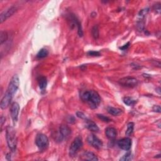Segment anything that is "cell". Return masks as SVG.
I'll return each mask as SVG.
<instances>
[{
	"mask_svg": "<svg viewBox=\"0 0 161 161\" xmlns=\"http://www.w3.org/2000/svg\"><path fill=\"white\" fill-rule=\"evenodd\" d=\"M81 99L86 103L91 109H96L101 103V98L96 91H86L81 94Z\"/></svg>",
	"mask_w": 161,
	"mask_h": 161,
	"instance_id": "1",
	"label": "cell"
},
{
	"mask_svg": "<svg viewBox=\"0 0 161 161\" xmlns=\"http://www.w3.org/2000/svg\"><path fill=\"white\" fill-rule=\"evenodd\" d=\"M6 138L8 147L13 152L17 147V137L16 131L11 126H8L6 128Z\"/></svg>",
	"mask_w": 161,
	"mask_h": 161,
	"instance_id": "2",
	"label": "cell"
},
{
	"mask_svg": "<svg viewBox=\"0 0 161 161\" xmlns=\"http://www.w3.org/2000/svg\"><path fill=\"white\" fill-rule=\"evenodd\" d=\"M83 141L80 137H77L72 142L69 147V156L70 157H74L76 155L77 152L83 147Z\"/></svg>",
	"mask_w": 161,
	"mask_h": 161,
	"instance_id": "3",
	"label": "cell"
},
{
	"mask_svg": "<svg viewBox=\"0 0 161 161\" xmlns=\"http://www.w3.org/2000/svg\"><path fill=\"white\" fill-rule=\"evenodd\" d=\"M35 143L38 148L41 150L46 149L49 146V138L45 135L40 134H38L35 138Z\"/></svg>",
	"mask_w": 161,
	"mask_h": 161,
	"instance_id": "4",
	"label": "cell"
},
{
	"mask_svg": "<svg viewBox=\"0 0 161 161\" xmlns=\"http://www.w3.org/2000/svg\"><path fill=\"white\" fill-rule=\"evenodd\" d=\"M20 85V80H19L18 75L17 74L14 75L11 79L8 85L7 92L10 93L11 95L14 96V94L17 93V91L18 90Z\"/></svg>",
	"mask_w": 161,
	"mask_h": 161,
	"instance_id": "5",
	"label": "cell"
},
{
	"mask_svg": "<svg viewBox=\"0 0 161 161\" xmlns=\"http://www.w3.org/2000/svg\"><path fill=\"white\" fill-rule=\"evenodd\" d=\"M118 83L122 86L127 88H134L137 86L138 82L137 79L135 77H125L120 79Z\"/></svg>",
	"mask_w": 161,
	"mask_h": 161,
	"instance_id": "6",
	"label": "cell"
},
{
	"mask_svg": "<svg viewBox=\"0 0 161 161\" xmlns=\"http://www.w3.org/2000/svg\"><path fill=\"white\" fill-rule=\"evenodd\" d=\"M87 142L90 146L97 149H101L103 146L102 141L94 134H91L88 137Z\"/></svg>",
	"mask_w": 161,
	"mask_h": 161,
	"instance_id": "7",
	"label": "cell"
},
{
	"mask_svg": "<svg viewBox=\"0 0 161 161\" xmlns=\"http://www.w3.org/2000/svg\"><path fill=\"white\" fill-rule=\"evenodd\" d=\"M19 111H20V105H19V104L17 102L13 103L10 108V113L14 125H15L18 121Z\"/></svg>",
	"mask_w": 161,
	"mask_h": 161,
	"instance_id": "8",
	"label": "cell"
},
{
	"mask_svg": "<svg viewBox=\"0 0 161 161\" xmlns=\"http://www.w3.org/2000/svg\"><path fill=\"white\" fill-rule=\"evenodd\" d=\"M17 8L15 6H13L6 9V10L1 13V15H0V23H3V22L7 20L9 17H10L11 16L13 15L17 11Z\"/></svg>",
	"mask_w": 161,
	"mask_h": 161,
	"instance_id": "9",
	"label": "cell"
},
{
	"mask_svg": "<svg viewBox=\"0 0 161 161\" xmlns=\"http://www.w3.org/2000/svg\"><path fill=\"white\" fill-rule=\"evenodd\" d=\"M71 134V130L68 126L62 125L59 128V140H62L64 138H67Z\"/></svg>",
	"mask_w": 161,
	"mask_h": 161,
	"instance_id": "10",
	"label": "cell"
},
{
	"mask_svg": "<svg viewBox=\"0 0 161 161\" xmlns=\"http://www.w3.org/2000/svg\"><path fill=\"white\" fill-rule=\"evenodd\" d=\"M132 140L130 138L126 137L120 140L118 142V146L121 149L124 150H129L131 149L132 147Z\"/></svg>",
	"mask_w": 161,
	"mask_h": 161,
	"instance_id": "11",
	"label": "cell"
},
{
	"mask_svg": "<svg viewBox=\"0 0 161 161\" xmlns=\"http://www.w3.org/2000/svg\"><path fill=\"white\" fill-rule=\"evenodd\" d=\"M13 97V96L6 91L5 95L3 96V98L1 99V103H0V107H1L2 110H5L8 108L11 102Z\"/></svg>",
	"mask_w": 161,
	"mask_h": 161,
	"instance_id": "12",
	"label": "cell"
},
{
	"mask_svg": "<svg viewBox=\"0 0 161 161\" xmlns=\"http://www.w3.org/2000/svg\"><path fill=\"white\" fill-rule=\"evenodd\" d=\"M105 134L107 138H109L110 140H113L117 135V132L115 128L108 127L105 130Z\"/></svg>",
	"mask_w": 161,
	"mask_h": 161,
	"instance_id": "13",
	"label": "cell"
},
{
	"mask_svg": "<svg viewBox=\"0 0 161 161\" xmlns=\"http://www.w3.org/2000/svg\"><path fill=\"white\" fill-rule=\"evenodd\" d=\"M85 127H86L88 130H90L91 132H98L99 131V128L95 123L91 120H89L86 119Z\"/></svg>",
	"mask_w": 161,
	"mask_h": 161,
	"instance_id": "14",
	"label": "cell"
},
{
	"mask_svg": "<svg viewBox=\"0 0 161 161\" xmlns=\"http://www.w3.org/2000/svg\"><path fill=\"white\" fill-rule=\"evenodd\" d=\"M71 21L73 22V25H76L77 27V29H78V34L79 35L80 37H82L83 35V30H82V27H81V25L79 21L78 20V19L76 18V17H75L74 15H71Z\"/></svg>",
	"mask_w": 161,
	"mask_h": 161,
	"instance_id": "15",
	"label": "cell"
},
{
	"mask_svg": "<svg viewBox=\"0 0 161 161\" xmlns=\"http://www.w3.org/2000/svg\"><path fill=\"white\" fill-rule=\"evenodd\" d=\"M38 83H39L40 89L42 91H44L46 89L47 86V78L43 76L39 77L38 78Z\"/></svg>",
	"mask_w": 161,
	"mask_h": 161,
	"instance_id": "16",
	"label": "cell"
},
{
	"mask_svg": "<svg viewBox=\"0 0 161 161\" xmlns=\"http://www.w3.org/2000/svg\"><path fill=\"white\" fill-rule=\"evenodd\" d=\"M107 111L110 115L113 116H118L122 113V110L117 108H113V107L109 106L107 108Z\"/></svg>",
	"mask_w": 161,
	"mask_h": 161,
	"instance_id": "17",
	"label": "cell"
},
{
	"mask_svg": "<svg viewBox=\"0 0 161 161\" xmlns=\"http://www.w3.org/2000/svg\"><path fill=\"white\" fill-rule=\"evenodd\" d=\"M83 157L85 159L88 160H98V159L95 154L91 152H88V151L84 153Z\"/></svg>",
	"mask_w": 161,
	"mask_h": 161,
	"instance_id": "18",
	"label": "cell"
},
{
	"mask_svg": "<svg viewBox=\"0 0 161 161\" xmlns=\"http://www.w3.org/2000/svg\"><path fill=\"white\" fill-rule=\"evenodd\" d=\"M48 54H49L48 50L45 49H40L39 52L37 53V57L38 59H43L46 57L48 55Z\"/></svg>",
	"mask_w": 161,
	"mask_h": 161,
	"instance_id": "19",
	"label": "cell"
},
{
	"mask_svg": "<svg viewBox=\"0 0 161 161\" xmlns=\"http://www.w3.org/2000/svg\"><path fill=\"white\" fill-rule=\"evenodd\" d=\"M134 129V124L133 122H130L127 125V130H126L125 135H127V137L130 136L132 133H133Z\"/></svg>",
	"mask_w": 161,
	"mask_h": 161,
	"instance_id": "20",
	"label": "cell"
},
{
	"mask_svg": "<svg viewBox=\"0 0 161 161\" xmlns=\"http://www.w3.org/2000/svg\"><path fill=\"white\" fill-rule=\"evenodd\" d=\"M123 101H124L125 105L128 106H132L136 103V101L131 97H125L124 98V99H123Z\"/></svg>",
	"mask_w": 161,
	"mask_h": 161,
	"instance_id": "21",
	"label": "cell"
},
{
	"mask_svg": "<svg viewBox=\"0 0 161 161\" xmlns=\"http://www.w3.org/2000/svg\"><path fill=\"white\" fill-rule=\"evenodd\" d=\"M149 11V8H146L140 10V11L138 13V17H139V20H144L145 17H146Z\"/></svg>",
	"mask_w": 161,
	"mask_h": 161,
	"instance_id": "22",
	"label": "cell"
},
{
	"mask_svg": "<svg viewBox=\"0 0 161 161\" xmlns=\"http://www.w3.org/2000/svg\"><path fill=\"white\" fill-rule=\"evenodd\" d=\"M8 35L6 31H1L0 33V44L2 45L3 43H5L8 40Z\"/></svg>",
	"mask_w": 161,
	"mask_h": 161,
	"instance_id": "23",
	"label": "cell"
},
{
	"mask_svg": "<svg viewBox=\"0 0 161 161\" xmlns=\"http://www.w3.org/2000/svg\"><path fill=\"white\" fill-rule=\"evenodd\" d=\"M91 33H92V35L94 37V39H98L100 33H99V28L98 25H95L92 28V30H91Z\"/></svg>",
	"mask_w": 161,
	"mask_h": 161,
	"instance_id": "24",
	"label": "cell"
},
{
	"mask_svg": "<svg viewBox=\"0 0 161 161\" xmlns=\"http://www.w3.org/2000/svg\"><path fill=\"white\" fill-rule=\"evenodd\" d=\"M133 159V156H132V154L131 152H128L125 155L123 156L122 158H120V160L122 161H128V160H131Z\"/></svg>",
	"mask_w": 161,
	"mask_h": 161,
	"instance_id": "25",
	"label": "cell"
},
{
	"mask_svg": "<svg viewBox=\"0 0 161 161\" xmlns=\"http://www.w3.org/2000/svg\"><path fill=\"white\" fill-rule=\"evenodd\" d=\"M98 118L101 120H102L104 122H106V123H108L110 122H111V119L110 118L107 117V116L102 115V114H98L97 115Z\"/></svg>",
	"mask_w": 161,
	"mask_h": 161,
	"instance_id": "26",
	"label": "cell"
},
{
	"mask_svg": "<svg viewBox=\"0 0 161 161\" xmlns=\"http://www.w3.org/2000/svg\"><path fill=\"white\" fill-rule=\"evenodd\" d=\"M88 55L90 56H100V53L99 52H96V51H90L88 52Z\"/></svg>",
	"mask_w": 161,
	"mask_h": 161,
	"instance_id": "27",
	"label": "cell"
},
{
	"mask_svg": "<svg viewBox=\"0 0 161 161\" xmlns=\"http://www.w3.org/2000/svg\"><path fill=\"white\" fill-rule=\"evenodd\" d=\"M76 115H77V117L80 118H81V119H84V120H86V119H87L86 115H85L83 112H77L76 113Z\"/></svg>",
	"mask_w": 161,
	"mask_h": 161,
	"instance_id": "28",
	"label": "cell"
},
{
	"mask_svg": "<svg viewBox=\"0 0 161 161\" xmlns=\"http://www.w3.org/2000/svg\"><path fill=\"white\" fill-rule=\"evenodd\" d=\"M154 9L157 13H159L160 12V3H157L156 5H154Z\"/></svg>",
	"mask_w": 161,
	"mask_h": 161,
	"instance_id": "29",
	"label": "cell"
},
{
	"mask_svg": "<svg viewBox=\"0 0 161 161\" xmlns=\"http://www.w3.org/2000/svg\"><path fill=\"white\" fill-rule=\"evenodd\" d=\"M153 111L154 112L157 113H160L161 112V109L160 106L159 105H155L153 107Z\"/></svg>",
	"mask_w": 161,
	"mask_h": 161,
	"instance_id": "30",
	"label": "cell"
},
{
	"mask_svg": "<svg viewBox=\"0 0 161 161\" xmlns=\"http://www.w3.org/2000/svg\"><path fill=\"white\" fill-rule=\"evenodd\" d=\"M68 122L70 123V124H74L75 123V119L72 116H70L69 117V119L67 120Z\"/></svg>",
	"mask_w": 161,
	"mask_h": 161,
	"instance_id": "31",
	"label": "cell"
},
{
	"mask_svg": "<svg viewBox=\"0 0 161 161\" xmlns=\"http://www.w3.org/2000/svg\"><path fill=\"white\" fill-rule=\"evenodd\" d=\"M6 122V118L3 116H1V119H0V123H1V126L3 127V125H4V123Z\"/></svg>",
	"mask_w": 161,
	"mask_h": 161,
	"instance_id": "32",
	"label": "cell"
},
{
	"mask_svg": "<svg viewBox=\"0 0 161 161\" xmlns=\"http://www.w3.org/2000/svg\"><path fill=\"white\" fill-rule=\"evenodd\" d=\"M129 45H130V42H128L127 44H125V45L124 46H123V47H120V49L125 50L126 49H127V48L129 47Z\"/></svg>",
	"mask_w": 161,
	"mask_h": 161,
	"instance_id": "33",
	"label": "cell"
},
{
	"mask_svg": "<svg viewBox=\"0 0 161 161\" xmlns=\"http://www.w3.org/2000/svg\"><path fill=\"white\" fill-rule=\"evenodd\" d=\"M6 159L7 160H11V155H10V154H8L7 155H6Z\"/></svg>",
	"mask_w": 161,
	"mask_h": 161,
	"instance_id": "34",
	"label": "cell"
}]
</instances>
